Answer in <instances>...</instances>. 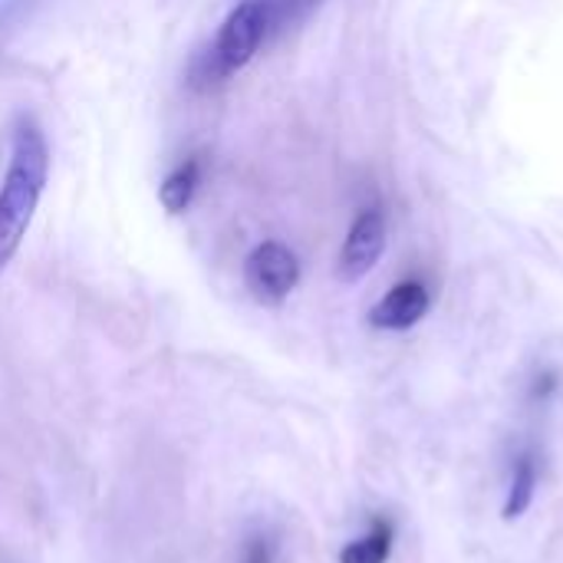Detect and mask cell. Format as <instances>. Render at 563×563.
<instances>
[{"mask_svg":"<svg viewBox=\"0 0 563 563\" xmlns=\"http://www.w3.org/2000/svg\"><path fill=\"white\" fill-rule=\"evenodd\" d=\"M49 175V148L40 125L26 115L13 125L10 162L0 181V271L16 254Z\"/></svg>","mask_w":563,"mask_h":563,"instance_id":"cell-1","label":"cell"},{"mask_svg":"<svg viewBox=\"0 0 563 563\" xmlns=\"http://www.w3.org/2000/svg\"><path fill=\"white\" fill-rule=\"evenodd\" d=\"M244 284L264 307H280L300 284V261L280 241L257 244L244 261Z\"/></svg>","mask_w":563,"mask_h":563,"instance_id":"cell-3","label":"cell"},{"mask_svg":"<svg viewBox=\"0 0 563 563\" xmlns=\"http://www.w3.org/2000/svg\"><path fill=\"white\" fill-rule=\"evenodd\" d=\"M429 307H432V297H429L426 284H419V280H402V284H396V287L369 310V323H373L376 330H393V333H399V330H409V327L422 323L426 313H429Z\"/></svg>","mask_w":563,"mask_h":563,"instance_id":"cell-5","label":"cell"},{"mask_svg":"<svg viewBox=\"0 0 563 563\" xmlns=\"http://www.w3.org/2000/svg\"><path fill=\"white\" fill-rule=\"evenodd\" d=\"M534 492H538V462L531 452H525L515 462V475H511V488H508V501H505V521L521 518L531 508Z\"/></svg>","mask_w":563,"mask_h":563,"instance_id":"cell-8","label":"cell"},{"mask_svg":"<svg viewBox=\"0 0 563 563\" xmlns=\"http://www.w3.org/2000/svg\"><path fill=\"white\" fill-rule=\"evenodd\" d=\"M267 10V36H277L290 26H297L300 20H307L320 0H261Z\"/></svg>","mask_w":563,"mask_h":563,"instance_id":"cell-9","label":"cell"},{"mask_svg":"<svg viewBox=\"0 0 563 563\" xmlns=\"http://www.w3.org/2000/svg\"><path fill=\"white\" fill-rule=\"evenodd\" d=\"M241 563H274V544L267 541V538H251L247 544H244V558Z\"/></svg>","mask_w":563,"mask_h":563,"instance_id":"cell-10","label":"cell"},{"mask_svg":"<svg viewBox=\"0 0 563 563\" xmlns=\"http://www.w3.org/2000/svg\"><path fill=\"white\" fill-rule=\"evenodd\" d=\"M389 554H393V525L386 518H373L369 531L340 551V563H386Z\"/></svg>","mask_w":563,"mask_h":563,"instance_id":"cell-6","label":"cell"},{"mask_svg":"<svg viewBox=\"0 0 563 563\" xmlns=\"http://www.w3.org/2000/svg\"><path fill=\"white\" fill-rule=\"evenodd\" d=\"M386 251V214L379 208H363L350 231L346 241L340 247V261H336V277L346 284L363 280L383 257Z\"/></svg>","mask_w":563,"mask_h":563,"instance_id":"cell-4","label":"cell"},{"mask_svg":"<svg viewBox=\"0 0 563 563\" xmlns=\"http://www.w3.org/2000/svg\"><path fill=\"white\" fill-rule=\"evenodd\" d=\"M267 40V10L261 0H241L221 23L214 43L195 59L191 66V82L208 89L224 82L228 76H234L238 69H244L261 43Z\"/></svg>","mask_w":563,"mask_h":563,"instance_id":"cell-2","label":"cell"},{"mask_svg":"<svg viewBox=\"0 0 563 563\" xmlns=\"http://www.w3.org/2000/svg\"><path fill=\"white\" fill-rule=\"evenodd\" d=\"M198 181H201V162L198 158H188L185 165H178L158 188V198H162V208L168 214H181L188 211L195 191H198Z\"/></svg>","mask_w":563,"mask_h":563,"instance_id":"cell-7","label":"cell"}]
</instances>
